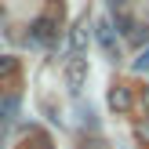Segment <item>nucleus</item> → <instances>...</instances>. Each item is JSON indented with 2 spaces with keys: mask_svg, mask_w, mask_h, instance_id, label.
Listing matches in <instances>:
<instances>
[{
  "mask_svg": "<svg viewBox=\"0 0 149 149\" xmlns=\"http://www.w3.org/2000/svg\"><path fill=\"white\" fill-rule=\"evenodd\" d=\"M109 7H113V18H116V33L131 36V26H135V18H131V11H124V0H109Z\"/></svg>",
  "mask_w": 149,
  "mask_h": 149,
  "instance_id": "5",
  "label": "nucleus"
},
{
  "mask_svg": "<svg viewBox=\"0 0 149 149\" xmlns=\"http://www.w3.org/2000/svg\"><path fill=\"white\" fill-rule=\"evenodd\" d=\"M0 138H4V131H0Z\"/></svg>",
  "mask_w": 149,
  "mask_h": 149,
  "instance_id": "12",
  "label": "nucleus"
},
{
  "mask_svg": "<svg viewBox=\"0 0 149 149\" xmlns=\"http://www.w3.org/2000/svg\"><path fill=\"white\" fill-rule=\"evenodd\" d=\"M65 84H69L73 95L84 91V84H87V58H84V55H69V65H65Z\"/></svg>",
  "mask_w": 149,
  "mask_h": 149,
  "instance_id": "3",
  "label": "nucleus"
},
{
  "mask_svg": "<svg viewBox=\"0 0 149 149\" xmlns=\"http://www.w3.org/2000/svg\"><path fill=\"white\" fill-rule=\"evenodd\" d=\"M106 106L113 109V113H131V106H135V95H131L127 84H113L106 95Z\"/></svg>",
  "mask_w": 149,
  "mask_h": 149,
  "instance_id": "4",
  "label": "nucleus"
},
{
  "mask_svg": "<svg viewBox=\"0 0 149 149\" xmlns=\"http://www.w3.org/2000/svg\"><path fill=\"white\" fill-rule=\"evenodd\" d=\"M95 40H98V47L106 51L109 62H120V40H116V29L109 26V22H98V29H95Z\"/></svg>",
  "mask_w": 149,
  "mask_h": 149,
  "instance_id": "2",
  "label": "nucleus"
},
{
  "mask_svg": "<svg viewBox=\"0 0 149 149\" xmlns=\"http://www.w3.org/2000/svg\"><path fill=\"white\" fill-rule=\"evenodd\" d=\"M142 109H146V120H149V87H142Z\"/></svg>",
  "mask_w": 149,
  "mask_h": 149,
  "instance_id": "11",
  "label": "nucleus"
},
{
  "mask_svg": "<svg viewBox=\"0 0 149 149\" xmlns=\"http://www.w3.org/2000/svg\"><path fill=\"white\" fill-rule=\"evenodd\" d=\"M135 138H138V146H149V120L135 124Z\"/></svg>",
  "mask_w": 149,
  "mask_h": 149,
  "instance_id": "9",
  "label": "nucleus"
},
{
  "mask_svg": "<svg viewBox=\"0 0 149 149\" xmlns=\"http://www.w3.org/2000/svg\"><path fill=\"white\" fill-rule=\"evenodd\" d=\"M29 40H33L36 47H51V44L58 40V18L55 15H40V18L29 26Z\"/></svg>",
  "mask_w": 149,
  "mask_h": 149,
  "instance_id": "1",
  "label": "nucleus"
},
{
  "mask_svg": "<svg viewBox=\"0 0 149 149\" xmlns=\"http://www.w3.org/2000/svg\"><path fill=\"white\" fill-rule=\"evenodd\" d=\"M15 73H18V58H15V55H0V84L11 80Z\"/></svg>",
  "mask_w": 149,
  "mask_h": 149,
  "instance_id": "8",
  "label": "nucleus"
},
{
  "mask_svg": "<svg viewBox=\"0 0 149 149\" xmlns=\"http://www.w3.org/2000/svg\"><path fill=\"white\" fill-rule=\"evenodd\" d=\"M69 55H84V47H87V26L80 22V26H73V33H69Z\"/></svg>",
  "mask_w": 149,
  "mask_h": 149,
  "instance_id": "6",
  "label": "nucleus"
},
{
  "mask_svg": "<svg viewBox=\"0 0 149 149\" xmlns=\"http://www.w3.org/2000/svg\"><path fill=\"white\" fill-rule=\"evenodd\" d=\"M15 116H18V98H15V95H7V98H0V124L15 120Z\"/></svg>",
  "mask_w": 149,
  "mask_h": 149,
  "instance_id": "7",
  "label": "nucleus"
},
{
  "mask_svg": "<svg viewBox=\"0 0 149 149\" xmlns=\"http://www.w3.org/2000/svg\"><path fill=\"white\" fill-rule=\"evenodd\" d=\"M135 73H149V47H146L142 55L135 58Z\"/></svg>",
  "mask_w": 149,
  "mask_h": 149,
  "instance_id": "10",
  "label": "nucleus"
}]
</instances>
